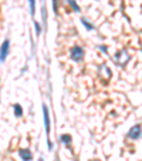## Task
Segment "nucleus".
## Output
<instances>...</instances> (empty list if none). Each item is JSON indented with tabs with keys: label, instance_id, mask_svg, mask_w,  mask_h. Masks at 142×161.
Here are the masks:
<instances>
[{
	"label": "nucleus",
	"instance_id": "nucleus-7",
	"mask_svg": "<svg viewBox=\"0 0 142 161\" xmlns=\"http://www.w3.org/2000/svg\"><path fill=\"white\" fill-rule=\"evenodd\" d=\"M61 141L64 142L65 146H70V144H71V136H68V134H64V136H61Z\"/></svg>",
	"mask_w": 142,
	"mask_h": 161
},
{
	"label": "nucleus",
	"instance_id": "nucleus-2",
	"mask_svg": "<svg viewBox=\"0 0 142 161\" xmlns=\"http://www.w3.org/2000/svg\"><path fill=\"white\" fill-rule=\"evenodd\" d=\"M83 57H84V50L80 46H75L71 49V59L74 60V62H81Z\"/></svg>",
	"mask_w": 142,
	"mask_h": 161
},
{
	"label": "nucleus",
	"instance_id": "nucleus-9",
	"mask_svg": "<svg viewBox=\"0 0 142 161\" xmlns=\"http://www.w3.org/2000/svg\"><path fill=\"white\" fill-rule=\"evenodd\" d=\"M30 3V10H31V14L34 16V9H36V0H28Z\"/></svg>",
	"mask_w": 142,
	"mask_h": 161
},
{
	"label": "nucleus",
	"instance_id": "nucleus-13",
	"mask_svg": "<svg viewBox=\"0 0 142 161\" xmlns=\"http://www.w3.org/2000/svg\"><path fill=\"white\" fill-rule=\"evenodd\" d=\"M34 24H36V29H37V33H40V26H38L37 23H34Z\"/></svg>",
	"mask_w": 142,
	"mask_h": 161
},
{
	"label": "nucleus",
	"instance_id": "nucleus-12",
	"mask_svg": "<svg viewBox=\"0 0 142 161\" xmlns=\"http://www.w3.org/2000/svg\"><path fill=\"white\" fill-rule=\"evenodd\" d=\"M54 2V12L57 13V9H58V4H57V0H53Z\"/></svg>",
	"mask_w": 142,
	"mask_h": 161
},
{
	"label": "nucleus",
	"instance_id": "nucleus-10",
	"mask_svg": "<svg viewBox=\"0 0 142 161\" xmlns=\"http://www.w3.org/2000/svg\"><path fill=\"white\" fill-rule=\"evenodd\" d=\"M67 2L71 4V6H73V9H74L75 12H80V7H78L77 4H75V2H74V0H67Z\"/></svg>",
	"mask_w": 142,
	"mask_h": 161
},
{
	"label": "nucleus",
	"instance_id": "nucleus-3",
	"mask_svg": "<svg viewBox=\"0 0 142 161\" xmlns=\"http://www.w3.org/2000/svg\"><path fill=\"white\" fill-rule=\"evenodd\" d=\"M9 46H10L9 40H4L3 44H2V47H0V62H2V63H3L4 60H6V57H7V53H9Z\"/></svg>",
	"mask_w": 142,
	"mask_h": 161
},
{
	"label": "nucleus",
	"instance_id": "nucleus-5",
	"mask_svg": "<svg viewBox=\"0 0 142 161\" xmlns=\"http://www.w3.org/2000/svg\"><path fill=\"white\" fill-rule=\"evenodd\" d=\"M43 113H44V124H46V131L47 134L50 133V117H48V110H47L46 104L43 105Z\"/></svg>",
	"mask_w": 142,
	"mask_h": 161
},
{
	"label": "nucleus",
	"instance_id": "nucleus-4",
	"mask_svg": "<svg viewBox=\"0 0 142 161\" xmlns=\"http://www.w3.org/2000/svg\"><path fill=\"white\" fill-rule=\"evenodd\" d=\"M128 137H129L131 140H138L139 137H141V126H139V124L134 126V127L131 128V131L128 133Z\"/></svg>",
	"mask_w": 142,
	"mask_h": 161
},
{
	"label": "nucleus",
	"instance_id": "nucleus-11",
	"mask_svg": "<svg viewBox=\"0 0 142 161\" xmlns=\"http://www.w3.org/2000/svg\"><path fill=\"white\" fill-rule=\"evenodd\" d=\"M83 23H84V24H85V27H87V29H91V30H93V29H94V26H93V24H90V23L87 22L85 19H83Z\"/></svg>",
	"mask_w": 142,
	"mask_h": 161
},
{
	"label": "nucleus",
	"instance_id": "nucleus-6",
	"mask_svg": "<svg viewBox=\"0 0 142 161\" xmlns=\"http://www.w3.org/2000/svg\"><path fill=\"white\" fill-rule=\"evenodd\" d=\"M20 155H22L23 161H30L31 160V153L28 150H20Z\"/></svg>",
	"mask_w": 142,
	"mask_h": 161
},
{
	"label": "nucleus",
	"instance_id": "nucleus-8",
	"mask_svg": "<svg viewBox=\"0 0 142 161\" xmlns=\"http://www.w3.org/2000/svg\"><path fill=\"white\" fill-rule=\"evenodd\" d=\"M14 114H16V117H20L23 114V110L19 104H14Z\"/></svg>",
	"mask_w": 142,
	"mask_h": 161
},
{
	"label": "nucleus",
	"instance_id": "nucleus-1",
	"mask_svg": "<svg viewBox=\"0 0 142 161\" xmlns=\"http://www.w3.org/2000/svg\"><path fill=\"white\" fill-rule=\"evenodd\" d=\"M128 60H129V54H128L125 50H121V51H118L117 54H115V62H117L118 64H121V66L127 64Z\"/></svg>",
	"mask_w": 142,
	"mask_h": 161
}]
</instances>
